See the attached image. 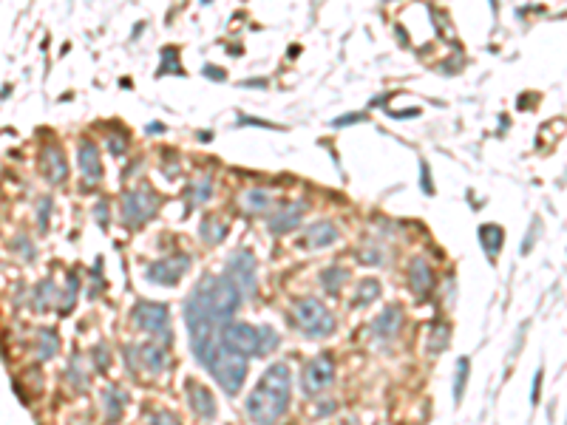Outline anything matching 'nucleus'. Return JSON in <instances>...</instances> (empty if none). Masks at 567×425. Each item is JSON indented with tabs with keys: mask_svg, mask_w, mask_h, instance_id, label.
<instances>
[{
	"mask_svg": "<svg viewBox=\"0 0 567 425\" xmlns=\"http://www.w3.org/2000/svg\"><path fill=\"white\" fill-rule=\"evenodd\" d=\"M290 391H292V374L287 363H272L261 374L253 394L247 397V417L255 425H275L290 406Z\"/></svg>",
	"mask_w": 567,
	"mask_h": 425,
	"instance_id": "nucleus-1",
	"label": "nucleus"
},
{
	"mask_svg": "<svg viewBox=\"0 0 567 425\" xmlns=\"http://www.w3.org/2000/svg\"><path fill=\"white\" fill-rule=\"evenodd\" d=\"M239 303H242V290L230 278L204 275L196 283V290L191 292V298H187L184 315H199V318H210L219 323H230L233 312L239 309Z\"/></svg>",
	"mask_w": 567,
	"mask_h": 425,
	"instance_id": "nucleus-2",
	"label": "nucleus"
},
{
	"mask_svg": "<svg viewBox=\"0 0 567 425\" xmlns=\"http://www.w3.org/2000/svg\"><path fill=\"white\" fill-rule=\"evenodd\" d=\"M222 340L227 349L244 354V358H255V354H267L278 346V335L270 326H250V323H227L222 329Z\"/></svg>",
	"mask_w": 567,
	"mask_h": 425,
	"instance_id": "nucleus-3",
	"label": "nucleus"
},
{
	"mask_svg": "<svg viewBox=\"0 0 567 425\" xmlns=\"http://www.w3.org/2000/svg\"><path fill=\"white\" fill-rule=\"evenodd\" d=\"M207 371L216 377V383L227 391V394H239L244 377H247V358L239 351H233L227 346H222L216 351V358L207 363Z\"/></svg>",
	"mask_w": 567,
	"mask_h": 425,
	"instance_id": "nucleus-4",
	"label": "nucleus"
},
{
	"mask_svg": "<svg viewBox=\"0 0 567 425\" xmlns=\"http://www.w3.org/2000/svg\"><path fill=\"white\" fill-rule=\"evenodd\" d=\"M292 323L306 338H326L335 329V318L329 315V309L315 298H303L292 306Z\"/></svg>",
	"mask_w": 567,
	"mask_h": 425,
	"instance_id": "nucleus-5",
	"label": "nucleus"
},
{
	"mask_svg": "<svg viewBox=\"0 0 567 425\" xmlns=\"http://www.w3.org/2000/svg\"><path fill=\"white\" fill-rule=\"evenodd\" d=\"M156 210H159V196L151 190V187L148 190H128L122 196V221L131 224V227L148 221Z\"/></svg>",
	"mask_w": 567,
	"mask_h": 425,
	"instance_id": "nucleus-6",
	"label": "nucleus"
},
{
	"mask_svg": "<svg viewBox=\"0 0 567 425\" xmlns=\"http://www.w3.org/2000/svg\"><path fill=\"white\" fill-rule=\"evenodd\" d=\"M335 380V363L329 354H318L315 360H310L303 366V377H301V386H303V394H321L332 386Z\"/></svg>",
	"mask_w": 567,
	"mask_h": 425,
	"instance_id": "nucleus-7",
	"label": "nucleus"
},
{
	"mask_svg": "<svg viewBox=\"0 0 567 425\" xmlns=\"http://www.w3.org/2000/svg\"><path fill=\"white\" fill-rule=\"evenodd\" d=\"M133 320L139 329L145 332H153L159 338L168 340L171 332H168V306L164 303H156V301H139L136 309H133Z\"/></svg>",
	"mask_w": 567,
	"mask_h": 425,
	"instance_id": "nucleus-8",
	"label": "nucleus"
},
{
	"mask_svg": "<svg viewBox=\"0 0 567 425\" xmlns=\"http://www.w3.org/2000/svg\"><path fill=\"white\" fill-rule=\"evenodd\" d=\"M227 275L235 287L242 290V295H253L255 292V258H253V252H247V250L233 252L230 264H227Z\"/></svg>",
	"mask_w": 567,
	"mask_h": 425,
	"instance_id": "nucleus-9",
	"label": "nucleus"
},
{
	"mask_svg": "<svg viewBox=\"0 0 567 425\" xmlns=\"http://www.w3.org/2000/svg\"><path fill=\"white\" fill-rule=\"evenodd\" d=\"M184 270H187V255H173V258H162V261L148 264L145 275H148V281L168 287V283H176L182 278Z\"/></svg>",
	"mask_w": 567,
	"mask_h": 425,
	"instance_id": "nucleus-10",
	"label": "nucleus"
},
{
	"mask_svg": "<svg viewBox=\"0 0 567 425\" xmlns=\"http://www.w3.org/2000/svg\"><path fill=\"white\" fill-rule=\"evenodd\" d=\"M40 168L45 173L52 184H63L65 176H68V164H65V156L57 145H45L43 153H40Z\"/></svg>",
	"mask_w": 567,
	"mask_h": 425,
	"instance_id": "nucleus-11",
	"label": "nucleus"
},
{
	"mask_svg": "<svg viewBox=\"0 0 567 425\" xmlns=\"http://www.w3.org/2000/svg\"><path fill=\"white\" fill-rule=\"evenodd\" d=\"M303 210H306L303 201H290V204H284L278 212H272V216H270V230H272L275 235H284V232L295 230V227L301 224V219H303Z\"/></svg>",
	"mask_w": 567,
	"mask_h": 425,
	"instance_id": "nucleus-12",
	"label": "nucleus"
},
{
	"mask_svg": "<svg viewBox=\"0 0 567 425\" xmlns=\"http://www.w3.org/2000/svg\"><path fill=\"white\" fill-rule=\"evenodd\" d=\"M338 241V227L332 224V221H315V224H310L306 227V232H303V239H301V244L306 247V250H321V247H329V244H335Z\"/></svg>",
	"mask_w": 567,
	"mask_h": 425,
	"instance_id": "nucleus-13",
	"label": "nucleus"
},
{
	"mask_svg": "<svg viewBox=\"0 0 567 425\" xmlns=\"http://www.w3.org/2000/svg\"><path fill=\"white\" fill-rule=\"evenodd\" d=\"M409 281H411V290H414L417 298H429V292L434 290V272H431V267H429L425 258H411Z\"/></svg>",
	"mask_w": 567,
	"mask_h": 425,
	"instance_id": "nucleus-14",
	"label": "nucleus"
},
{
	"mask_svg": "<svg viewBox=\"0 0 567 425\" xmlns=\"http://www.w3.org/2000/svg\"><path fill=\"white\" fill-rule=\"evenodd\" d=\"M77 159H80V173H83L88 182L103 179V162H100V151H97V145H94V142H88V139L80 142Z\"/></svg>",
	"mask_w": 567,
	"mask_h": 425,
	"instance_id": "nucleus-15",
	"label": "nucleus"
},
{
	"mask_svg": "<svg viewBox=\"0 0 567 425\" xmlns=\"http://www.w3.org/2000/svg\"><path fill=\"white\" fill-rule=\"evenodd\" d=\"M187 394H191V406H193V411H196L199 417H204V419L216 417V400H213V394H210L204 386L187 383Z\"/></svg>",
	"mask_w": 567,
	"mask_h": 425,
	"instance_id": "nucleus-16",
	"label": "nucleus"
},
{
	"mask_svg": "<svg viewBox=\"0 0 567 425\" xmlns=\"http://www.w3.org/2000/svg\"><path fill=\"white\" fill-rule=\"evenodd\" d=\"M480 244L482 250L488 252V258H496L505 244V235H502V227L500 224H482L480 227Z\"/></svg>",
	"mask_w": 567,
	"mask_h": 425,
	"instance_id": "nucleus-17",
	"label": "nucleus"
},
{
	"mask_svg": "<svg viewBox=\"0 0 567 425\" xmlns=\"http://www.w3.org/2000/svg\"><path fill=\"white\" fill-rule=\"evenodd\" d=\"M400 318H403V315H400V309H397V306H386V309L381 312V315H377V320H374V335H381V338H392L394 332H397V329H400Z\"/></svg>",
	"mask_w": 567,
	"mask_h": 425,
	"instance_id": "nucleus-18",
	"label": "nucleus"
},
{
	"mask_svg": "<svg viewBox=\"0 0 567 425\" xmlns=\"http://www.w3.org/2000/svg\"><path fill=\"white\" fill-rule=\"evenodd\" d=\"M139 358H142V363H145L148 371H162L164 363H168V351L159 349V346H142Z\"/></svg>",
	"mask_w": 567,
	"mask_h": 425,
	"instance_id": "nucleus-19",
	"label": "nucleus"
},
{
	"mask_svg": "<svg viewBox=\"0 0 567 425\" xmlns=\"http://www.w3.org/2000/svg\"><path fill=\"white\" fill-rule=\"evenodd\" d=\"M242 204L247 207V212H264L270 207V193L261 190V187H253L242 196Z\"/></svg>",
	"mask_w": 567,
	"mask_h": 425,
	"instance_id": "nucleus-20",
	"label": "nucleus"
},
{
	"mask_svg": "<svg viewBox=\"0 0 567 425\" xmlns=\"http://www.w3.org/2000/svg\"><path fill=\"white\" fill-rule=\"evenodd\" d=\"M377 295H381V283L372 281V278H366V281L358 283V290H354V303L366 306V303H372Z\"/></svg>",
	"mask_w": 567,
	"mask_h": 425,
	"instance_id": "nucleus-21",
	"label": "nucleus"
},
{
	"mask_svg": "<svg viewBox=\"0 0 567 425\" xmlns=\"http://www.w3.org/2000/svg\"><path fill=\"white\" fill-rule=\"evenodd\" d=\"M187 199H191V204H202V201H207L210 196H213V182L204 176V179H199V182H193L191 187H187Z\"/></svg>",
	"mask_w": 567,
	"mask_h": 425,
	"instance_id": "nucleus-22",
	"label": "nucleus"
},
{
	"mask_svg": "<svg viewBox=\"0 0 567 425\" xmlns=\"http://www.w3.org/2000/svg\"><path fill=\"white\" fill-rule=\"evenodd\" d=\"M224 232H227V224L224 221H216L213 216H207L204 221H202V235H204V241H222L224 239Z\"/></svg>",
	"mask_w": 567,
	"mask_h": 425,
	"instance_id": "nucleus-23",
	"label": "nucleus"
},
{
	"mask_svg": "<svg viewBox=\"0 0 567 425\" xmlns=\"http://www.w3.org/2000/svg\"><path fill=\"white\" fill-rule=\"evenodd\" d=\"M346 278H349V275H346V270H341V267H332V270H326V272H323V287H326L329 292H332V295H338Z\"/></svg>",
	"mask_w": 567,
	"mask_h": 425,
	"instance_id": "nucleus-24",
	"label": "nucleus"
},
{
	"mask_svg": "<svg viewBox=\"0 0 567 425\" xmlns=\"http://www.w3.org/2000/svg\"><path fill=\"white\" fill-rule=\"evenodd\" d=\"M468 369H471L468 358H460V360H457V380H454V403H460V400H462V389H465V380H468Z\"/></svg>",
	"mask_w": 567,
	"mask_h": 425,
	"instance_id": "nucleus-25",
	"label": "nucleus"
},
{
	"mask_svg": "<svg viewBox=\"0 0 567 425\" xmlns=\"http://www.w3.org/2000/svg\"><path fill=\"white\" fill-rule=\"evenodd\" d=\"M173 71V74H182V65H179V52L176 49H162V68L159 74H164V71Z\"/></svg>",
	"mask_w": 567,
	"mask_h": 425,
	"instance_id": "nucleus-26",
	"label": "nucleus"
},
{
	"mask_svg": "<svg viewBox=\"0 0 567 425\" xmlns=\"http://www.w3.org/2000/svg\"><path fill=\"white\" fill-rule=\"evenodd\" d=\"M420 182H422V193L425 196H431L434 193V184H431V171H429V164H420Z\"/></svg>",
	"mask_w": 567,
	"mask_h": 425,
	"instance_id": "nucleus-27",
	"label": "nucleus"
},
{
	"mask_svg": "<svg viewBox=\"0 0 567 425\" xmlns=\"http://www.w3.org/2000/svg\"><path fill=\"white\" fill-rule=\"evenodd\" d=\"M366 113H346V116H338V120L332 122L335 128H343V125H352V122H363Z\"/></svg>",
	"mask_w": 567,
	"mask_h": 425,
	"instance_id": "nucleus-28",
	"label": "nucleus"
},
{
	"mask_svg": "<svg viewBox=\"0 0 567 425\" xmlns=\"http://www.w3.org/2000/svg\"><path fill=\"white\" fill-rule=\"evenodd\" d=\"M204 74H207V80H216V83H224L227 77H224V68H216V65H204Z\"/></svg>",
	"mask_w": 567,
	"mask_h": 425,
	"instance_id": "nucleus-29",
	"label": "nucleus"
},
{
	"mask_svg": "<svg viewBox=\"0 0 567 425\" xmlns=\"http://www.w3.org/2000/svg\"><path fill=\"white\" fill-rule=\"evenodd\" d=\"M153 425H179V422H176L171 414H156V417H153Z\"/></svg>",
	"mask_w": 567,
	"mask_h": 425,
	"instance_id": "nucleus-30",
	"label": "nucleus"
},
{
	"mask_svg": "<svg viewBox=\"0 0 567 425\" xmlns=\"http://www.w3.org/2000/svg\"><path fill=\"white\" fill-rule=\"evenodd\" d=\"M97 221H100V224H108V204H105V201L97 204Z\"/></svg>",
	"mask_w": 567,
	"mask_h": 425,
	"instance_id": "nucleus-31",
	"label": "nucleus"
},
{
	"mask_svg": "<svg viewBox=\"0 0 567 425\" xmlns=\"http://www.w3.org/2000/svg\"><path fill=\"white\" fill-rule=\"evenodd\" d=\"M122 145H125V142H122V139H116V136H111V139H108V148H111V153H122Z\"/></svg>",
	"mask_w": 567,
	"mask_h": 425,
	"instance_id": "nucleus-32",
	"label": "nucleus"
},
{
	"mask_svg": "<svg viewBox=\"0 0 567 425\" xmlns=\"http://www.w3.org/2000/svg\"><path fill=\"white\" fill-rule=\"evenodd\" d=\"M420 108H409V111H392V116H397V120H409V116H417Z\"/></svg>",
	"mask_w": 567,
	"mask_h": 425,
	"instance_id": "nucleus-33",
	"label": "nucleus"
},
{
	"mask_svg": "<svg viewBox=\"0 0 567 425\" xmlns=\"http://www.w3.org/2000/svg\"><path fill=\"white\" fill-rule=\"evenodd\" d=\"M539 386H542V371L536 374V383H533V394H531L533 403H539Z\"/></svg>",
	"mask_w": 567,
	"mask_h": 425,
	"instance_id": "nucleus-34",
	"label": "nucleus"
},
{
	"mask_svg": "<svg viewBox=\"0 0 567 425\" xmlns=\"http://www.w3.org/2000/svg\"><path fill=\"white\" fill-rule=\"evenodd\" d=\"M162 131H164V125H159V122H156V125H151V128H148V133H162Z\"/></svg>",
	"mask_w": 567,
	"mask_h": 425,
	"instance_id": "nucleus-35",
	"label": "nucleus"
}]
</instances>
